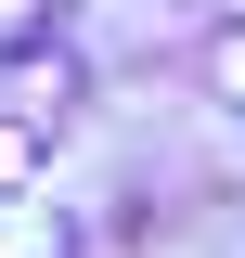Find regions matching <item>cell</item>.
<instances>
[{
  "label": "cell",
  "instance_id": "1",
  "mask_svg": "<svg viewBox=\"0 0 245 258\" xmlns=\"http://www.w3.org/2000/svg\"><path fill=\"white\" fill-rule=\"evenodd\" d=\"M194 64H207L219 103H245V26H207V52H194Z\"/></svg>",
  "mask_w": 245,
  "mask_h": 258
},
{
  "label": "cell",
  "instance_id": "2",
  "mask_svg": "<svg viewBox=\"0 0 245 258\" xmlns=\"http://www.w3.org/2000/svg\"><path fill=\"white\" fill-rule=\"evenodd\" d=\"M26 181H39V129H26V116H0V194H26Z\"/></svg>",
  "mask_w": 245,
  "mask_h": 258
}]
</instances>
